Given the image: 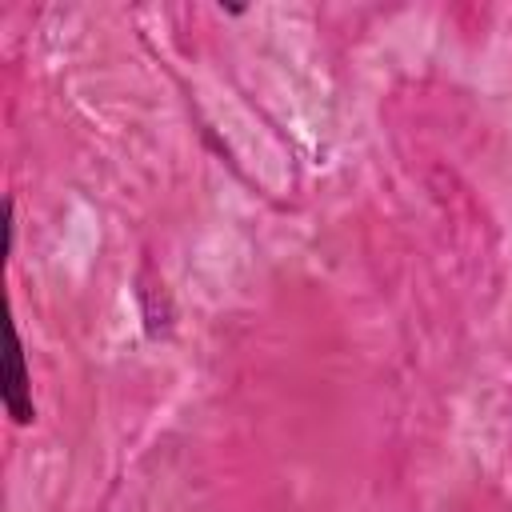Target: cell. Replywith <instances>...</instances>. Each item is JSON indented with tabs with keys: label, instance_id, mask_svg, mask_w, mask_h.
<instances>
[{
	"label": "cell",
	"instance_id": "obj_1",
	"mask_svg": "<svg viewBox=\"0 0 512 512\" xmlns=\"http://www.w3.org/2000/svg\"><path fill=\"white\" fill-rule=\"evenodd\" d=\"M8 372H12V384L4 388V404H8V412H12L16 424H32V384H28V372H24V348H20V336H12Z\"/></svg>",
	"mask_w": 512,
	"mask_h": 512
}]
</instances>
